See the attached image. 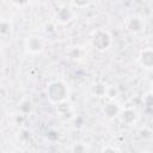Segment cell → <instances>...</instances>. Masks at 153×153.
I'll return each mask as SVG.
<instances>
[{
    "mask_svg": "<svg viewBox=\"0 0 153 153\" xmlns=\"http://www.w3.org/2000/svg\"><path fill=\"white\" fill-rule=\"evenodd\" d=\"M45 94L48 99L54 104H61L67 99L68 96V88L66 84L61 80H54L50 81L47 85Z\"/></svg>",
    "mask_w": 153,
    "mask_h": 153,
    "instance_id": "6da1fadb",
    "label": "cell"
},
{
    "mask_svg": "<svg viewBox=\"0 0 153 153\" xmlns=\"http://www.w3.org/2000/svg\"><path fill=\"white\" fill-rule=\"evenodd\" d=\"M111 43H112L111 35H110L106 30L98 29V30H96V31L92 33L91 44H92V47H93L96 50H98V51H105L106 49L110 48Z\"/></svg>",
    "mask_w": 153,
    "mask_h": 153,
    "instance_id": "7a4b0ae2",
    "label": "cell"
},
{
    "mask_svg": "<svg viewBox=\"0 0 153 153\" xmlns=\"http://www.w3.org/2000/svg\"><path fill=\"white\" fill-rule=\"evenodd\" d=\"M126 27L129 32L131 33H139L143 30L145 27V23H143V19L140 17V16H129L127 19H126Z\"/></svg>",
    "mask_w": 153,
    "mask_h": 153,
    "instance_id": "3957f363",
    "label": "cell"
},
{
    "mask_svg": "<svg viewBox=\"0 0 153 153\" xmlns=\"http://www.w3.org/2000/svg\"><path fill=\"white\" fill-rule=\"evenodd\" d=\"M24 44H25L26 50L29 53H31V54H38L44 48L43 39L41 37H38V36H29V37H26Z\"/></svg>",
    "mask_w": 153,
    "mask_h": 153,
    "instance_id": "277c9868",
    "label": "cell"
},
{
    "mask_svg": "<svg viewBox=\"0 0 153 153\" xmlns=\"http://www.w3.org/2000/svg\"><path fill=\"white\" fill-rule=\"evenodd\" d=\"M137 60L141 67L146 69H152L153 68V48L142 49L139 54Z\"/></svg>",
    "mask_w": 153,
    "mask_h": 153,
    "instance_id": "5b68a950",
    "label": "cell"
},
{
    "mask_svg": "<svg viewBox=\"0 0 153 153\" xmlns=\"http://www.w3.org/2000/svg\"><path fill=\"white\" fill-rule=\"evenodd\" d=\"M118 116H120L121 122L126 126H133L134 123H136V121L139 118L137 112L131 108H126V109L121 110Z\"/></svg>",
    "mask_w": 153,
    "mask_h": 153,
    "instance_id": "8992f818",
    "label": "cell"
},
{
    "mask_svg": "<svg viewBox=\"0 0 153 153\" xmlns=\"http://www.w3.org/2000/svg\"><path fill=\"white\" fill-rule=\"evenodd\" d=\"M120 106L117 103H115L114 100H109L104 106H103V114L105 115L106 118L109 120H114L115 117H117L120 115Z\"/></svg>",
    "mask_w": 153,
    "mask_h": 153,
    "instance_id": "52a82bcc",
    "label": "cell"
},
{
    "mask_svg": "<svg viewBox=\"0 0 153 153\" xmlns=\"http://www.w3.org/2000/svg\"><path fill=\"white\" fill-rule=\"evenodd\" d=\"M73 17H74L73 11H72L69 7H67V6H61V7L57 8V11H56V18H57V20H59L60 23H62V24L69 23V22L73 19Z\"/></svg>",
    "mask_w": 153,
    "mask_h": 153,
    "instance_id": "ba28073f",
    "label": "cell"
},
{
    "mask_svg": "<svg viewBox=\"0 0 153 153\" xmlns=\"http://www.w3.org/2000/svg\"><path fill=\"white\" fill-rule=\"evenodd\" d=\"M106 87L108 86L105 84L97 81V82H94L91 86V92L96 97H105V94H106Z\"/></svg>",
    "mask_w": 153,
    "mask_h": 153,
    "instance_id": "9c48e42d",
    "label": "cell"
},
{
    "mask_svg": "<svg viewBox=\"0 0 153 153\" xmlns=\"http://www.w3.org/2000/svg\"><path fill=\"white\" fill-rule=\"evenodd\" d=\"M32 110V103L30 99H24L23 102H20L19 104V111L22 115H27L30 114Z\"/></svg>",
    "mask_w": 153,
    "mask_h": 153,
    "instance_id": "30bf717a",
    "label": "cell"
},
{
    "mask_svg": "<svg viewBox=\"0 0 153 153\" xmlns=\"http://www.w3.org/2000/svg\"><path fill=\"white\" fill-rule=\"evenodd\" d=\"M11 31H12V24L8 20L2 19L1 23H0V33H1V36H7V35L11 33Z\"/></svg>",
    "mask_w": 153,
    "mask_h": 153,
    "instance_id": "8fae6325",
    "label": "cell"
},
{
    "mask_svg": "<svg viewBox=\"0 0 153 153\" xmlns=\"http://www.w3.org/2000/svg\"><path fill=\"white\" fill-rule=\"evenodd\" d=\"M118 94H120V91H118V88L116 86L110 85V86L106 87V94H105V97H108L110 100H114Z\"/></svg>",
    "mask_w": 153,
    "mask_h": 153,
    "instance_id": "7c38bea8",
    "label": "cell"
},
{
    "mask_svg": "<svg viewBox=\"0 0 153 153\" xmlns=\"http://www.w3.org/2000/svg\"><path fill=\"white\" fill-rule=\"evenodd\" d=\"M90 2H91V0H72V4L78 8H84V7L88 6Z\"/></svg>",
    "mask_w": 153,
    "mask_h": 153,
    "instance_id": "4fadbf2b",
    "label": "cell"
},
{
    "mask_svg": "<svg viewBox=\"0 0 153 153\" xmlns=\"http://www.w3.org/2000/svg\"><path fill=\"white\" fill-rule=\"evenodd\" d=\"M44 32L48 33V35L54 33V32H55V25H54V23H51V22L45 23V24H44Z\"/></svg>",
    "mask_w": 153,
    "mask_h": 153,
    "instance_id": "5bb4252c",
    "label": "cell"
},
{
    "mask_svg": "<svg viewBox=\"0 0 153 153\" xmlns=\"http://www.w3.org/2000/svg\"><path fill=\"white\" fill-rule=\"evenodd\" d=\"M152 134H153L152 130H149L148 128H143V129L140 130V136L143 137V139H148V137H151Z\"/></svg>",
    "mask_w": 153,
    "mask_h": 153,
    "instance_id": "9a60e30c",
    "label": "cell"
},
{
    "mask_svg": "<svg viewBox=\"0 0 153 153\" xmlns=\"http://www.w3.org/2000/svg\"><path fill=\"white\" fill-rule=\"evenodd\" d=\"M72 151H73V152H85V151H86V147H85L82 143H75V145L72 147Z\"/></svg>",
    "mask_w": 153,
    "mask_h": 153,
    "instance_id": "2e32d148",
    "label": "cell"
},
{
    "mask_svg": "<svg viewBox=\"0 0 153 153\" xmlns=\"http://www.w3.org/2000/svg\"><path fill=\"white\" fill-rule=\"evenodd\" d=\"M102 152H120V148H117L115 146L108 145V146H105V147L102 148Z\"/></svg>",
    "mask_w": 153,
    "mask_h": 153,
    "instance_id": "e0dca14e",
    "label": "cell"
},
{
    "mask_svg": "<svg viewBox=\"0 0 153 153\" xmlns=\"http://www.w3.org/2000/svg\"><path fill=\"white\" fill-rule=\"evenodd\" d=\"M11 2H12L13 5L18 6V7H22V6H25V5H27L29 0H11Z\"/></svg>",
    "mask_w": 153,
    "mask_h": 153,
    "instance_id": "ac0fdd59",
    "label": "cell"
},
{
    "mask_svg": "<svg viewBox=\"0 0 153 153\" xmlns=\"http://www.w3.org/2000/svg\"><path fill=\"white\" fill-rule=\"evenodd\" d=\"M151 93L153 94V84H152V90H151Z\"/></svg>",
    "mask_w": 153,
    "mask_h": 153,
    "instance_id": "d6986e66",
    "label": "cell"
}]
</instances>
